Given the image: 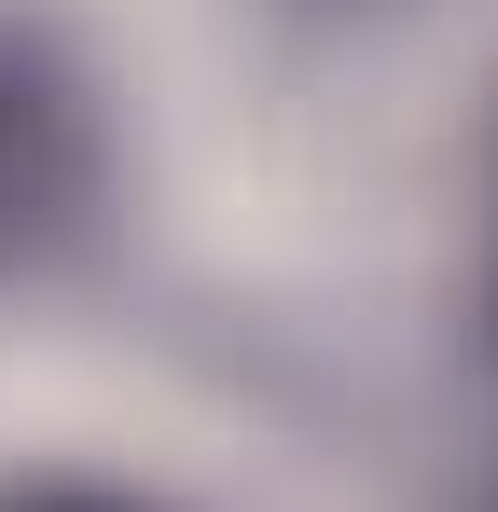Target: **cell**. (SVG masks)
Masks as SVG:
<instances>
[{
  "instance_id": "obj_1",
  "label": "cell",
  "mask_w": 498,
  "mask_h": 512,
  "mask_svg": "<svg viewBox=\"0 0 498 512\" xmlns=\"http://www.w3.org/2000/svg\"><path fill=\"white\" fill-rule=\"evenodd\" d=\"M97 180H111V125L97 84L42 28H0V277H42L97 222Z\"/></svg>"
},
{
  "instance_id": "obj_2",
  "label": "cell",
  "mask_w": 498,
  "mask_h": 512,
  "mask_svg": "<svg viewBox=\"0 0 498 512\" xmlns=\"http://www.w3.org/2000/svg\"><path fill=\"white\" fill-rule=\"evenodd\" d=\"M0 512H153V499H125V485H14Z\"/></svg>"
}]
</instances>
